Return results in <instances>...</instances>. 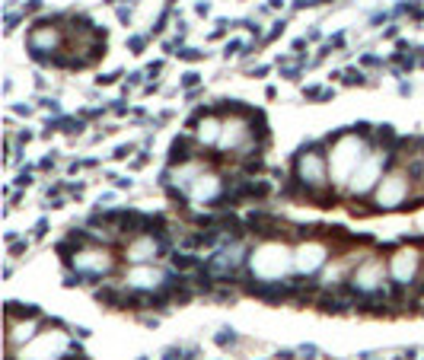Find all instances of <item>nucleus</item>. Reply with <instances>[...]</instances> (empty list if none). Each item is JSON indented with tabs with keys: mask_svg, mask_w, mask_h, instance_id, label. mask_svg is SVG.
<instances>
[{
	"mask_svg": "<svg viewBox=\"0 0 424 360\" xmlns=\"http://www.w3.org/2000/svg\"><path fill=\"white\" fill-rule=\"evenodd\" d=\"M399 195H402V182H399V178H392V182L380 191V201H383V204H392V201H399Z\"/></svg>",
	"mask_w": 424,
	"mask_h": 360,
	"instance_id": "f257e3e1",
	"label": "nucleus"
},
{
	"mask_svg": "<svg viewBox=\"0 0 424 360\" xmlns=\"http://www.w3.org/2000/svg\"><path fill=\"white\" fill-rule=\"evenodd\" d=\"M150 255H153V243H150V239H144V243H137L134 249H131V258H137V261L150 258Z\"/></svg>",
	"mask_w": 424,
	"mask_h": 360,
	"instance_id": "f03ea898",
	"label": "nucleus"
}]
</instances>
